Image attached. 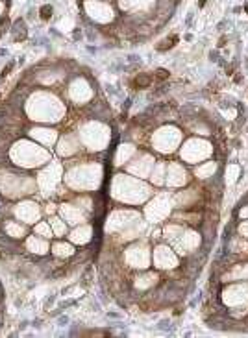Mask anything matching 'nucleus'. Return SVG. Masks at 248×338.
I'll return each mask as SVG.
<instances>
[{"instance_id":"nucleus-1","label":"nucleus","mask_w":248,"mask_h":338,"mask_svg":"<svg viewBox=\"0 0 248 338\" xmlns=\"http://www.w3.org/2000/svg\"><path fill=\"white\" fill-rule=\"evenodd\" d=\"M152 83V78L148 74H139L135 79H133V87H139V89H145Z\"/></svg>"},{"instance_id":"nucleus-2","label":"nucleus","mask_w":248,"mask_h":338,"mask_svg":"<svg viewBox=\"0 0 248 338\" xmlns=\"http://www.w3.org/2000/svg\"><path fill=\"white\" fill-rule=\"evenodd\" d=\"M174 43H178V37H176V35H172L170 39L161 41V43L158 44V50H161V52H163V50H167V48H172V46H174Z\"/></svg>"},{"instance_id":"nucleus-3","label":"nucleus","mask_w":248,"mask_h":338,"mask_svg":"<svg viewBox=\"0 0 248 338\" xmlns=\"http://www.w3.org/2000/svg\"><path fill=\"white\" fill-rule=\"evenodd\" d=\"M39 13H41V18H43V20H48V18L52 17V7H50V6H43Z\"/></svg>"},{"instance_id":"nucleus-4","label":"nucleus","mask_w":248,"mask_h":338,"mask_svg":"<svg viewBox=\"0 0 248 338\" xmlns=\"http://www.w3.org/2000/svg\"><path fill=\"white\" fill-rule=\"evenodd\" d=\"M158 78H159V79H167V78H169V72H167L165 68H159V70H158Z\"/></svg>"},{"instance_id":"nucleus-5","label":"nucleus","mask_w":248,"mask_h":338,"mask_svg":"<svg viewBox=\"0 0 248 338\" xmlns=\"http://www.w3.org/2000/svg\"><path fill=\"white\" fill-rule=\"evenodd\" d=\"M11 68H13V63H9L7 67H4V68H2V78H6V76L11 72Z\"/></svg>"}]
</instances>
